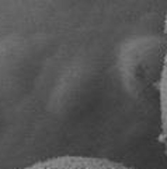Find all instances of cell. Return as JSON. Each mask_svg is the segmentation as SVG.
<instances>
[{"label":"cell","instance_id":"6da1fadb","mask_svg":"<svg viewBox=\"0 0 167 169\" xmlns=\"http://www.w3.org/2000/svg\"><path fill=\"white\" fill-rule=\"evenodd\" d=\"M23 169H132L109 159L93 157H58L32 163Z\"/></svg>","mask_w":167,"mask_h":169},{"label":"cell","instance_id":"7a4b0ae2","mask_svg":"<svg viewBox=\"0 0 167 169\" xmlns=\"http://www.w3.org/2000/svg\"><path fill=\"white\" fill-rule=\"evenodd\" d=\"M160 101H161V120H163V133H164V140H166V147H167V53H166L164 66H163V73H161Z\"/></svg>","mask_w":167,"mask_h":169}]
</instances>
